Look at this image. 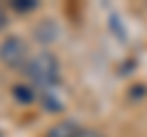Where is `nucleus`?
<instances>
[{"instance_id": "f257e3e1", "label": "nucleus", "mask_w": 147, "mask_h": 137, "mask_svg": "<svg viewBox=\"0 0 147 137\" xmlns=\"http://www.w3.org/2000/svg\"><path fill=\"white\" fill-rule=\"evenodd\" d=\"M27 76H30L32 86H37L39 91L44 88H52V86L59 83V61L54 54L49 52H42V54H37L34 59H30L25 66Z\"/></svg>"}, {"instance_id": "f03ea898", "label": "nucleus", "mask_w": 147, "mask_h": 137, "mask_svg": "<svg viewBox=\"0 0 147 137\" xmlns=\"http://www.w3.org/2000/svg\"><path fill=\"white\" fill-rule=\"evenodd\" d=\"M0 61L7 68H25L27 66V44L20 37H7L0 44Z\"/></svg>"}, {"instance_id": "7ed1b4c3", "label": "nucleus", "mask_w": 147, "mask_h": 137, "mask_svg": "<svg viewBox=\"0 0 147 137\" xmlns=\"http://www.w3.org/2000/svg\"><path fill=\"white\" fill-rule=\"evenodd\" d=\"M76 130H79V125L64 120V122H59V125H54L52 130H49V137H74Z\"/></svg>"}, {"instance_id": "20e7f679", "label": "nucleus", "mask_w": 147, "mask_h": 137, "mask_svg": "<svg viewBox=\"0 0 147 137\" xmlns=\"http://www.w3.org/2000/svg\"><path fill=\"white\" fill-rule=\"evenodd\" d=\"M12 93H15V98L22 100V103H32V100H34V95H32V91L27 88V86H15Z\"/></svg>"}, {"instance_id": "39448f33", "label": "nucleus", "mask_w": 147, "mask_h": 137, "mask_svg": "<svg viewBox=\"0 0 147 137\" xmlns=\"http://www.w3.org/2000/svg\"><path fill=\"white\" fill-rule=\"evenodd\" d=\"M12 7H15L17 12H30V10H34V7H37V0H15Z\"/></svg>"}, {"instance_id": "423d86ee", "label": "nucleus", "mask_w": 147, "mask_h": 137, "mask_svg": "<svg viewBox=\"0 0 147 137\" xmlns=\"http://www.w3.org/2000/svg\"><path fill=\"white\" fill-rule=\"evenodd\" d=\"M74 137H103L98 130H91V127H79Z\"/></svg>"}, {"instance_id": "0eeeda50", "label": "nucleus", "mask_w": 147, "mask_h": 137, "mask_svg": "<svg viewBox=\"0 0 147 137\" xmlns=\"http://www.w3.org/2000/svg\"><path fill=\"white\" fill-rule=\"evenodd\" d=\"M5 25H7V15H5V10L0 7V30H5Z\"/></svg>"}]
</instances>
